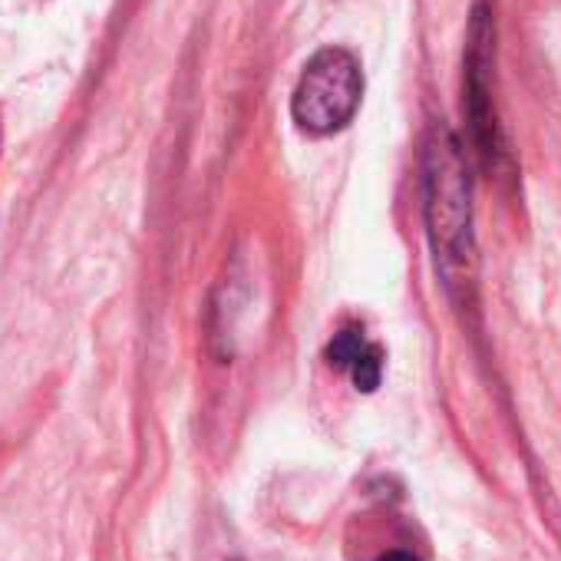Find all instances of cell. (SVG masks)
<instances>
[{
    "instance_id": "cell-1",
    "label": "cell",
    "mask_w": 561,
    "mask_h": 561,
    "mask_svg": "<svg viewBox=\"0 0 561 561\" xmlns=\"http://www.w3.org/2000/svg\"><path fill=\"white\" fill-rule=\"evenodd\" d=\"M423 195L426 225L436 264L453 295H466L476 280L472 244V188L462 149L446 126H433L423 146Z\"/></svg>"
},
{
    "instance_id": "cell-3",
    "label": "cell",
    "mask_w": 561,
    "mask_h": 561,
    "mask_svg": "<svg viewBox=\"0 0 561 561\" xmlns=\"http://www.w3.org/2000/svg\"><path fill=\"white\" fill-rule=\"evenodd\" d=\"M367 344H370V341L364 337L360 328H344V331H337L334 341L328 344V360H331V367L351 370V364L364 354Z\"/></svg>"
},
{
    "instance_id": "cell-4",
    "label": "cell",
    "mask_w": 561,
    "mask_h": 561,
    "mask_svg": "<svg viewBox=\"0 0 561 561\" xmlns=\"http://www.w3.org/2000/svg\"><path fill=\"white\" fill-rule=\"evenodd\" d=\"M347 374H351V380H354L357 390L374 393V390L380 387V377H383V351H380L377 344H367L364 354L351 364Z\"/></svg>"
},
{
    "instance_id": "cell-2",
    "label": "cell",
    "mask_w": 561,
    "mask_h": 561,
    "mask_svg": "<svg viewBox=\"0 0 561 561\" xmlns=\"http://www.w3.org/2000/svg\"><path fill=\"white\" fill-rule=\"evenodd\" d=\"M360 96L364 73L357 57L344 47H324L308 60L295 87L291 116L305 133L331 136L354 119V113L360 110Z\"/></svg>"
},
{
    "instance_id": "cell-5",
    "label": "cell",
    "mask_w": 561,
    "mask_h": 561,
    "mask_svg": "<svg viewBox=\"0 0 561 561\" xmlns=\"http://www.w3.org/2000/svg\"><path fill=\"white\" fill-rule=\"evenodd\" d=\"M377 561H416L410 551H387L383 558H377Z\"/></svg>"
}]
</instances>
